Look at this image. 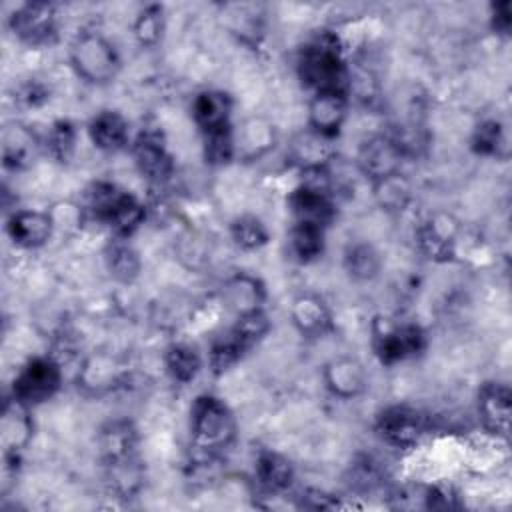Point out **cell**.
<instances>
[{"mask_svg":"<svg viewBox=\"0 0 512 512\" xmlns=\"http://www.w3.org/2000/svg\"><path fill=\"white\" fill-rule=\"evenodd\" d=\"M190 436L196 450L216 456L236 438V418L228 404L212 394H202L190 410Z\"/></svg>","mask_w":512,"mask_h":512,"instance_id":"1","label":"cell"},{"mask_svg":"<svg viewBox=\"0 0 512 512\" xmlns=\"http://www.w3.org/2000/svg\"><path fill=\"white\" fill-rule=\"evenodd\" d=\"M116 46L100 32H80L70 44V66L88 84H108L120 72Z\"/></svg>","mask_w":512,"mask_h":512,"instance_id":"2","label":"cell"},{"mask_svg":"<svg viewBox=\"0 0 512 512\" xmlns=\"http://www.w3.org/2000/svg\"><path fill=\"white\" fill-rule=\"evenodd\" d=\"M300 78L314 92L342 90L348 92V70L340 48L330 36H322L304 48L298 60Z\"/></svg>","mask_w":512,"mask_h":512,"instance_id":"3","label":"cell"},{"mask_svg":"<svg viewBox=\"0 0 512 512\" xmlns=\"http://www.w3.org/2000/svg\"><path fill=\"white\" fill-rule=\"evenodd\" d=\"M62 386V368L56 360L40 356L28 360L14 378L12 396L20 402L38 406L48 402Z\"/></svg>","mask_w":512,"mask_h":512,"instance_id":"4","label":"cell"},{"mask_svg":"<svg viewBox=\"0 0 512 512\" xmlns=\"http://www.w3.org/2000/svg\"><path fill=\"white\" fill-rule=\"evenodd\" d=\"M406 150L392 134H372L356 150V168L370 182L402 172Z\"/></svg>","mask_w":512,"mask_h":512,"instance_id":"5","label":"cell"},{"mask_svg":"<svg viewBox=\"0 0 512 512\" xmlns=\"http://www.w3.org/2000/svg\"><path fill=\"white\" fill-rule=\"evenodd\" d=\"M426 346V334L416 324L374 326V350L382 364H396L418 356Z\"/></svg>","mask_w":512,"mask_h":512,"instance_id":"6","label":"cell"},{"mask_svg":"<svg viewBox=\"0 0 512 512\" xmlns=\"http://www.w3.org/2000/svg\"><path fill=\"white\" fill-rule=\"evenodd\" d=\"M56 10L48 2H26L8 20L12 34L28 46H46L56 36Z\"/></svg>","mask_w":512,"mask_h":512,"instance_id":"7","label":"cell"},{"mask_svg":"<svg viewBox=\"0 0 512 512\" xmlns=\"http://www.w3.org/2000/svg\"><path fill=\"white\" fill-rule=\"evenodd\" d=\"M234 132V158L254 162L274 150L278 142V130L266 116L244 118Z\"/></svg>","mask_w":512,"mask_h":512,"instance_id":"8","label":"cell"},{"mask_svg":"<svg viewBox=\"0 0 512 512\" xmlns=\"http://www.w3.org/2000/svg\"><path fill=\"white\" fill-rule=\"evenodd\" d=\"M424 416L408 406H390L380 412L376 420V432L380 438L396 448L414 446L424 434Z\"/></svg>","mask_w":512,"mask_h":512,"instance_id":"9","label":"cell"},{"mask_svg":"<svg viewBox=\"0 0 512 512\" xmlns=\"http://www.w3.org/2000/svg\"><path fill=\"white\" fill-rule=\"evenodd\" d=\"M322 380L326 390L340 400L358 398L368 388L366 368L354 356H336L326 362L322 370Z\"/></svg>","mask_w":512,"mask_h":512,"instance_id":"10","label":"cell"},{"mask_svg":"<svg viewBox=\"0 0 512 512\" xmlns=\"http://www.w3.org/2000/svg\"><path fill=\"white\" fill-rule=\"evenodd\" d=\"M348 116V92H314L308 102V128L334 140Z\"/></svg>","mask_w":512,"mask_h":512,"instance_id":"11","label":"cell"},{"mask_svg":"<svg viewBox=\"0 0 512 512\" xmlns=\"http://www.w3.org/2000/svg\"><path fill=\"white\" fill-rule=\"evenodd\" d=\"M290 320L304 338H322L334 328L330 306L314 292H302L290 302Z\"/></svg>","mask_w":512,"mask_h":512,"instance_id":"12","label":"cell"},{"mask_svg":"<svg viewBox=\"0 0 512 512\" xmlns=\"http://www.w3.org/2000/svg\"><path fill=\"white\" fill-rule=\"evenodd\" d=\"M56 230L52 214L46 210H16L6 222V232L10 240L20 248H40L44 246Z\"/></svg>","mask_w":512,"mask_h":512,"instance_id":"13","label":"cell"},{"mask_svg":"<svg viewBox=\"0 0 512 512\" xmlns=\"http://www.w3.org/2000/svg\"><path fill=\"white\" fill-rule=\"evenodd\" d=\"M456 232L458 224L450 214L438 212L430 216L416 234V242L420 250L436 262H446L454 256V246H456Z\"/></svg>","mask_w":512,"mask_h":512,"instance_id":"14","label":"cell"},{"mask_svg":"<svg viewBox=\"0 0 512 512\" xmlns=\"http://www.w3.org/2000/svg\"><path fill=\"white\" fill-rule=\"evenodd\" d=\"M510 414V388L506 384L488 382L478 390V416L490 434L508 438Z\"/></svg>","mask_w":512,"mask_h":512,"instance_id":"15","label":"cell"},{"mask_svg":"<svg viewBox=\"0 0 512 512\" xmlns=\"http://www.w3.org/2000/svg\"><path fill=\"white\" fill-rule=\"evenodd\" d=\"M132 156L140 174L150 182H166L174 172V162L170 152L158 134H140L132 146Z\"/></svg>","mask_w":512,"mask_h":512,"instance_id":"16","label":"cell"},{"mask_svg":"<svg viewBox=\"0 0 512 512\" xmlns=\"http://www.w3.org/2000/svg\"><path fill=\"white\" fill-rule=\"evenodd\" d=\"M30 406L20 402L18 398H8L2 408V420H0V442L6 456H16L20 450H24L34 432Z\"/></svg>","mask_w":512,"mask_h":512,"instance_id":"17","label":"cell"},{"mask_svg":"<svg viewBox=\"0 0 512 512\" xmlns=\"http://www.w3.org/2000/svg\"><path fill=\"white\" fill-rule=\"evenodd\" d=\"M220 296L228 310H232L236 316H242L262 310V304L266 300V288L258 276L248 272H236L224 280Z\"/></svg>","mask_w":512,"mask_h":512,"instance_id":"18","label":"cell"},{"mask_svg":"<svg viewBox=\"0 0 512 512\" xmlns=\"http://www.w3.org/2000/svg\"><path fill=\"white\" fill-rule=\"evenodd\" d=\"M286 154L288 160L302 172L324 168L332 160V140L310 128H304L292 136Z\"/></svg>","mask_w":512,"mask_h":512,"instance_id":"19","label":"cell"},{"mask_svg":"<svg viewBox=\"0 0 512 512\" xmlns=\"http://www.w3.org/2000/svg\"><path fill=\"white\" fill-rule=\"evenodd\" d=\"M230 114L232 98L222 90H204L192 100L194 122L204 134L230 126Z\"/></svg>","mask_w":512,"mask_h":512,"instance_id":"20","label":"cell"},{"mask_svg":"<svg viewBox=\"0 0 512 512\" xmlns=\"http://www.w3.org/2000/svg\"><path fill=\"white\" fill-rule=\"evenodd\" d=\"M90 142L102 152H118L130 140V128L126 118L116 110L98 112L88 124Z\"/></svg>","mask_w":512,"mask_h":512,"instance_id":"21","label":"cell"},{"mask_svg":"<svg viewBox=\"0 0 512 512\" xmlns=\"http://www.w3.org/2000/svg\"><path fill=\"white\" fill-rule=\"evenodd\" d=\"M38 140L30 128L22 124H8L2 132V160L10 170H20L36 156Z\"/></svg>","mask_w":512,"mask_h":512,"instance_id":"22","label":"cell"},{"mask_svg":"<svg viewBox=\"0 0 512 512\" xmlns=\"http://www.w3.org/2000/svg\"><path fill=\"white\" fill-rule=\"evenodd\" d=\"M254 480L264 492L280 494L290 488L294 480V466L278 452H262L256 460Z\"/></svg>","mask_w":512,"mask_h":512,"instance_id":"23","label":"cell"},{"mask_svg":"<svg viewBox=\"0 0 512 512\" xmlns=\"http://www.w3.org/2000/svg\"><path fill=\"white\" fill-rule=\"evenodd\" d=\"M104 466L136 458V432L128 422H112L100 434Z\"/></svg>","mask_w":512,"mask_h":512,"instance_id":"24","label":"cell"},{"mask_svg":"<svg viewBox=\"0 0 512 512\" xmlns=\"http://www.w3.org/2000/svg\"><path fill=\"white\" fill-rule=\"evenodd\" d=\"M346 274L356 282H368L376 278L382 270L380 252L368 242H352L344 250L342 258Z\"/></svg>","mask_w":512,"mask_h":512,"instance_id":"25","label":"cell"},{"mask_svg":"<svg viewBox=\"0 0 512 512\" xmlns=\"http://www.w3.org/2000/svg\"><path fill=\"white\" fill-rule=\"evenodd\" d=\"M126 240L128 238H116L112 244H108L104 254L110 276L122 284L134 282L140 274V256Z\"/></svg>","mask_w":512,"mask_h":512,"instance_id":"26","label":"cell"},{"mask_svg":"<svg viewBox=\"0 0 512 512\" xmlns=\"http://www.w3.org/2000/svg\"><path fill=\"white\" fill-rule=\"evenodd\" d=\"M144 222V206L128 192H122L108 212L104 224L110 226L116 238H128Z\"/></svg>","mask_w":512,"mask_h":512,"instance_id":"27","label":"cell"},{"mask_svg":"<svg viewBox=\"0 0 512 512\" xmlns=\"http://www.w3.org/2000/svg\"><path fill=\"white\" fill-rule=\"evenodd\" d=\"M118 380V366L106 354H94L88 358L80 370L78 386L86 388L92 394H100L110 390Z\"/></svg>","mask_w":512,"mask_h":512,"instance_id":"28","label":"cell"},{"mask_svg":"<svg viewBox=\"0 0 512 512\" xmlns=\"http://www.w3.org/2000/svg\"><path fill=\"white\" fill-rule=\"evenodd\" d=\"M372 190L380 208L388 212H402L412 200V186L402 172L372 182Z\"/></svg>","mask_w":512,"mask_h":512,"instance_id":"29","label":"cell"},{"mask_svg":"<svg viewBox=\"0 0 512 512\" xmlns=\"http://www.w3.org/2000/svg\"><path fill=\"white\" fill-rule=\"evenodd\" d=\"M164 366H166V372L170 374V378L174 382L188 384L202 370V358H200V354L192 346L178 342V344H172L166 350Z\"/></svg>","mask_w":512,"mask_h":512,"instance_id":"30","label":"cell"},{"mask_svg":"<svg viewBox=\"0 0 512 512\" xmlns=\"http://www.w3.org/2000/svg\"><path fill=\"white\" fill-rule=\"evenodd\" d=\"M230 238L232 242L242 248V250H258L262 248L270 234H268V228L266 224L258 218V216H252V214H242V216H236L232 222H230Z\"/></svg>","mask_w":512,"mask_h":512,"instance_id":"31","label":"cell"},{"mask_svg":"<svg viewBox=\"0 0 512 512\" xmlns=\"http://www.w3.org/2000/svg\"><path fill=\"white\" fill-rule=\"evenodd\" d=\"M270 330V320L264 314V310L248 312L242 316H236L234 326L230 328L228 336L242 348V352L250 350L254 344H258Z\"/></svg>","mask_w":512,"mask_h":512,"instance_id":"32","label":"cell"},{"mask_svg":"<svg viewBox=\"0 0 512 512\" xmlns=\"http://www.w3.org/2000/svg\"><path fill=\"white\" fill-rule=\"evenodd\" d=\"M290 252L300 262H310L318 258L324 250V230L310 224L294 222L290 230Z\"/></svg>","mask_w":512,"mask_h":512,"instance_id":"33","label":"cell"},{"mask_svg":"<svg viewBox=\"0 0 512 512\" xmlns=\"http://www.w3.org/2000/svg\"><path fill=\"white\" fill-rule=\"evenodd\" d=\"M164 26V8L160 4H150L138 12L132 24V32L140 46L152 48L162 40Z\"/></svg>","mask_w":512,"mask_h":512,"instance_id":"34","label":"cell"},{"mask_svg":"<svg viewBox=\"0 0 512 512\" xmlns=\"http://www.w3.org/2000/svg\"><path fill=\"white\" fill-rule=\"evenodd\" d=\"M472 148L482 156H506V134L498 120H484L476 126L472 136Z\"/></svg>","mask_w":512,"mask_h":512,"instance_id":"35","label":"cell"},{"mask_svg":"<svg viewBox=\"0 0 512 512\" xmlns=\"http://www.w3.org/2000/svg\"><path fill=\"white\" fill-rule=\"evenodd\" d=\"M234 128L226 126L204 134V158L210 164H226L234 160Z\"/></svg>","mask_w":512,"mask_h":512,"instance_id":"36","label":"cell"},{"mask_svg":"<svg viewBox=\"0 0 512 512\" xmlns=\"http://www.w3.org/2000/svg\"><path fill=\"white\" fill-rule=\"evenodd\" d=\"M50 152L58 158V160H68L70 154L74 152V144H76V132L74 126L70 122H56L52 126V130L48 132V140H46Z\"/></svg>","mask_w":512,"mask_h":512,"instance_id":"37","label":"cell"},{"mask_svg":"<svg viewBox=\"0 0 512 512\" xmlns=\"http://www.w3.org/2000/svg\"><path fill=\"white\" fill-rule=\"evenodd\" d=\"M510 24H512V18H510V2L494 4V6H492V28H494L498 34H508Z\"/></svg>","mask_w":512,"mask_h":512,"instance_id":"38","label":"cell"}]
</instances>
